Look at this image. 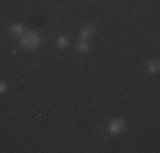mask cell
Wrapping results in <instances>:
<instances>
[{
  "mask_svg": "<svg viewBox=\"0 0 160 153\" xmlns=\"http://www.w3.org/2000/svg\"><path fill=\"white\" fill-rule=\"evenodd\" d=\"M124 128H126V121L124 119H114L112 122H109V133H112V135L124 131Z\"/></svg>",
  "mask_w": 160,
  "mask_h": 153,
  "instance_id": "7a4b0ae2",
  "label": "cell"
},
{
  "mask_svg": "<svg viewBox=\"0 0 160 153\" xmlns=\"http://www.w3.org/2000/svg\"><path fill=\"white\" fill-rule=\"evenodd\" d=\"M94 34H96V27H94L92 24L85 26V27L82 29V34H80V41H89Z\"/></svg>",
  "mask_w": 160,
  "mask_h": 153,
  "instance_id": "3957f363",
  "label": "cell"
},
{
  "mask_svg": "<svg viewBox=\"0 0 160 153\" xmlns=\"http://www.w3.org/2000/svg\"><path fill=\"white\" fill-rule=\"evenodd\" d=\"M77 51L78 53H87L89 51V44H87V41H80L77 44Z\"/></svg>",
  "mask_w": 160,
  "mask_h": 153,
  "instance_id": "5b68a950",
  "label": "cell"
},
{
  "mask_svg": "<svg viewBox=\"0 0 160 153\" xmlns=\"http://www.w3.org/2000/svg\"><path fill=\"white\" fill-rule=\"evenodd\" d=\"M5 90H7V85H5V82H0V94H3Z\"/></svg>",
  "mask_w": 160,
  "mask_h": 153,
  "instance_id": "ba28073f",
  "label": "cell"
},
{
  "mask_svg": "<svg viewBox=\"0 0 160 153\" xmlns=\"http://www.w3.org/2000/svg\"><path fill=\"white\" fill-rule=\"evenodd\" d=\"M58 46H60V48H67V46H68V39L65 36H60L58 37Z\"/></svg>",
  "mask_w": 160,
  "mask_h": 153,
  "instance_id": "52a82bcc",
  "label": "cell"
},
{
  "mask_svg": "<svg viewBox=\"0 0 160 153\" xmlns=\"http://www.w3.org/2000/svg\"><path fill=\"white\" fill-rule=\"evenodd\" d=\"M158 67H160L158 61H148V70L153 72V73H155V72H158Z\"/></svg>",
  "mask_w": 160,
  "mask_h": 153,
  "instance_id": "8992f818",
  "label": "cell"
},
{
  "mask_svg": "<svg viewBox=\"0 0 160 153\" xmlns=\"http://www.w3.org/2000/svg\"><path fill=\"white\" fill-rule=\"evenodd\" d=\"M9 31H10V34H16V36H19V34L24 32V26H22V24H12Z\"/></svg>",
  "mask_w": 160,
  "mask_h": 153,
  "instance_id": "277c9868",
  "label": "cell"
},
{
  "mask_svg": "<svg viewBox=\"0 0 160 153\" xmlns=\"http://www.w3.org/2000/svg\"><path fill=\"white\" fill-rule=\"evenodd\" d=\"M39 44H41V36L36 31H29L28 34H24L21 37V46L24 49H36Z\"/></svg>",
  "mask_w": 160,
  "mask_h": 153,
  "instance_id": "6da1fadb",
  "label": "cell"
}]
</instances>
